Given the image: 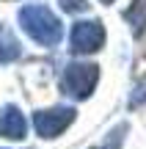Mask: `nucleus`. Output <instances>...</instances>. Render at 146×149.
<instances>
[{
	"label": "nucleus",
	"mask_w": 146,
	"mask_h": 149,
	"mask_svg": "<svg viewBox=\"0 0 146 149\" xmlns=\"http://www.w3.org/2000/svg\"><path fill=\"white\" fill-rule=\"evenodd\" d=\"M124 19L130 22L135 36H143V31H146V0H132V6L124 11Z\"/></svg>",
	"instance_id": "0eeeda50"
},
{
	"label": "nucleus",
	"mask_w": 146,
	"mask_h": 149,
	"mask_svg": "<svg viewBox=\"0 0 146 149\" xmlns=\"http://www.w3.org/2000/svg\"><path fill=\"white\" fill-rule=\"evenodd\" d=\"M19 53H22V47L17 42V36L8 31V25H0V64L19 58Z\"/></svg>",
	"instance_id": "423d86ee"
},
{
	"label": "nucleus",
	"mask_w": 146,
	"mask_h": 149,
	"mask_svg": "<svg viewBox=\"0 0 146 149\" xmlns=\"http://www.w3.org/2000/svg\"><path fill=\"white\" fill-rule=\"evenodd\" d=\"M99 83V66L97 64H69L61 77V88L72 100H88Z\"/></svg>",
	"instance_id": "f03ea898"
},
{
	"label": "nucleus",
	"mask_w": 146,
	"mask_h": 149,
	"mask_svg": "<svg viewBox=\"0 0 146 149\" xmlns=\"http://www.w3.org/2000/svg\"><path fill=\"white\" fill-rule=\"evenodd\" d=\"M105 44V28L99 19H80L72 25L69 33V50L77 55H88V53H97L102 50Z\"/></svg>",
	"instance_id": "7ed1b4c3"
},
{
	"label": "nucleus",
	"mask_w": 146,
	"mask_h": 149,
	"mask_svg": "<svg viewBox=\"0 0 146 149\" xmlns=\"http://www.w3.org/2000/svg\"><path fill=\"white\" fill-rule=\"evenodd\" d=\"M0 135L8 141H22L28 135V122L17 105L0 108Z\"/></svg>",
	"instance_id": "39448f33"
},
{
	"label": "nucleus",
	"mask_w": 146,
	"mask_h": 149,
	"mask_svg": "<svg viewBox=\"0 0 146 149\" xmlns=\"http://www.w3.org/2000/svg\"><path fill=\"white\" fill-rule=\"evenodd\" d=\"M19 22L22 31L33 39L42 47H55V44L64 39V28H61V19L47 8V6H22L19 8Z\"/></svg>",
	"instance_id": "f257e3e1"
},
{
	"label": "nucleus",
	"mask_w": 146,
	"mask_h": 149,
	"mask_svg": "<svg viewBox=\"0 0 146 149\" xmlns=\"http://www.w3.org/2000/svg\"><path fill=\"white\" fill-rule=\"evenodd\" d=\"M72 122H75V108H64V105L33 113V127L42 138H58Z\"/></svg>",
	"instance_id": "20e7f679"
},
{
	"label": "nucleus",
	"mask_w": 146,
	"mask_h": 149,
	"mask_svg": "<svg viewBox=\"0 0 146 149\" xmlns=\"http://www.w3.org/2000/svg\"><path fill=\"white\" fill-rule=\"evenodd\" d=\"M141 105H146V80H141L130 94V108H141Z\"/></svg>",
	"instance_id": "6e6552de"
},
{
	"label": "nucleus",
	"mask_w": 146,
	"mask_h": 149,
	"mask_svg": "<svg viewBox=\"0 0 146 149\" xmlns=\"http://www.w3.org/2000/svg\"><path fill=\"white\" fill-rule=\"evenodd\" d=\"M58 3H61V8H64L66 14H80V11L88 8L86 0H58Z\"/></svg>",
	"instance_id": "1a4fd4ad"
},
{
	"label": "nucleus",
	"mask_w": 146,
	"mask_h": 149,
	"mask_svg": "<svg viewBox=\"0 0 146 149\" xmlns=\"http://www.w3.org/2000/svg\"><path fill=\"white\" fill-rule=\"evenodd\" d=\"M99 3H105V6H110V3H113V0H99Z\"/></svg>",
	"instance_id": "9d476101"
}]
</instances>
